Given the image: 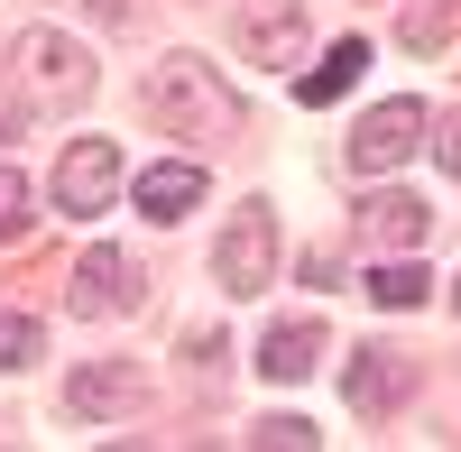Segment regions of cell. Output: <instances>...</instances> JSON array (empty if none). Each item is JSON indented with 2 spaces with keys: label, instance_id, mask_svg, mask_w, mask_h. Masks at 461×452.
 <instances>
[{
  "label": "cell",
  "instance_id": "6da1fadb",
  "mask_svg": "<svg viewBox=\"0 0 461 452\" xmlns=\"http://www.w3.org/2000/svg\"><path fill=\"white\" fill-rule=\"evenodd\" d=\"M139 102H148V121H158V139H194V148L240 139V102H230V84L203 56H167L158 74H148Z\"/></svg>",
  "mask_w": 461,
  "mask_h": 452
},
{
  "label": "cell",
  "instance_id": "7a4b0ae2",
  "mask_svg": "<svg viewBox=\"0 0 461 452\" xmlns=\"http://www.w3.org/2000/svg\"><path fill=\"white\" fill-rule=\"evenodd\" d=\"M10 74L37 111H74L93 93V47H74L65 28H19L10 37Z\"/></svg>",
  "mask_w": 461,
  "mask_h": 452
},
{
  "label": "cell",
  "instance_id": "3957f363",
  "mask_svg": "<svg viewBox=\"0 0 461 452\" xmlns=\"http://www.w3.org/2000/svg\"><path fill=\"white\" fill-rule=\"evenodd\" d=\"M212 277H221L230 295H258L267 277H277V212H267V203H240V212H230V231L212 240Z\"/></svg>",
  "mask_w": 461,
  "mask_h": 452
},
{
  "label": "cell",
  "instance_id": "277c9868",
  "mask_svg": "<svg viewBox=\"0 0 461 452\" xmlns=\"http://www.w3.org/2000/svg\"><path fill=\"white\" fill-rule=\"evenodd\" d=\"M230 47L249 65H304V0H240L230 10Z\"/></svg>",
  "mask_w": 461,
  "mask_h": 452
},
{
  "label": "cell",
  "instance_id": "5b68a950",
  "mask_svg": "<svg viewBox=\"0 0 461 452\" xmlns=\"http://www.w3.org/2000/svg\"><path fill=\"white\" fill-rule=\"evenodd\" d=\"M415 130H425V102L397 93V102H378L369 121L351 130V148H341V158H351L360 176H388V167H406V158H415Z\"/></svg>",
  "mask_w": 461,
  "mask_h": 452
},
{
  "label": "cell",
  "instance_id": "8992f818",
  "mask_svg": "<svg viewBox=\"0 0 461 452\" xmlns=\"http://www.w3.org/2000/svg\"><path fill=\"white\" fill-rule=\"evenodd\" d=\"M65 406H74L84 425H102V416H139V406H148V369H139V360H84V369L65 379Z\"/></svg>",
  "mask_w": 461,
  "mask_h": 452
},
{
  "label": "cell",
  "instance_id": "52a82bcc",
  "mask_svg": "<svg viewBox=\"0 0 461 452\" xmlns=\"http://www.w3.org/2000/svg\"><path fill=\"white\" fill-rule=\"evenodd\" d=\"M65 305L74 314H130L139 305V258L130 249H84L65 277Z\"/></svg>",
  "mask_w": 461,
  "mask_h": 452
},
{
  "label": "cell",
  "instance_id": "ba28073f",
  "mask_svg": "<svg viewBox=\"0 0 461 452\" xmlns=\"http://www.w3.org/2000/svg\"><path fill=\"white\" fill-rule=\"evenodd\" d=\"M111 194H121V148L111 139H74L65 167H56V203L65 212H102Z\"/></svg>",
  "mask_w": 461,
  "mask_h": 452
},
{
  "label": "cell",
  "instance_id": "9c48e42d",
  "mask_svg": "<svg viewBox=\"0 0 461 452\" xmlns=\"http://www.w3.org/2000/svg\"><path fill=\"white\" fill-rule=\"evenodd\" d=\"M341 397H351L360 416H388V406L415 397V360L388 351V342H369V351H351V379H341Z\"/></svg>",
  "mask_w": 461,
  "mask_h": 452
},
{
  "label": "cell",
  "instance_id": "30bf717a",
  "mask_svg": "<svg viewBox=\"0 0 461 452\" xmlns=\"http://www.w3.org/2000/svg\"><path fill=\"white\" fill-rule=\"evenodd\" d=\"M323 342H332V332H323L314 314H304V323H277V332H267V342H258V379H277V388H295L304 369L323 360Z\"/></svg>",
  "mask_w": 461,
  "mask_h": 452
},
{
  "label": "cell",
  "instance_id": "8fae6325",
  "mask_svg": "<svg viewBox=\"0 0 461 452\" xmlns=\"http://www.w3.org/2000/svg\"><path fill=\"white\" fill-rule=\"evenodd\" d=\"M194 203H203V167L167 158V167H148V176H139V212H148V221H185Z\"/></svg>",
  "mask_w": 461,
  "mask_h": 452
},
{
  "label": "cell",
  "instance_id": "7c38bea8",
  "mask_svg": "<svg viewBox=\"0 0 461 452\" xmlns=\"http://www.w3.org/2000/svg\"><path fill=\"white\" fill-rule=\"evenodd\" d=\"M360 295H369V305H388V314H415V305L434 295V277L415 268V258H378V268L360 277Z\"/></svg>",
  "mask_w": 461,
  "mask_h": 452
},
{
  "label": "cell",
  "instance_id": "4fadbf2b",
  "mask_svg": "<svg viewBox=\"0 0 461 452\" xmlns=\"http://www.w3.org/2000/svg\"><path fill=\"white\" fill-rule=\"evenodd\" d=\"M360 65H369V47H360V37H341V47H332V56H323L314 74H304V84H295V93H304V111H323V102H341V93L360 84Z\"/></svg>",
  "mask_w": 461,
  "mask_h": 452
},
{
  "label": "cell",
  "instance_id": "5bb4252c",
  "mask_svg": "<svg viewBox=\"0 0 461 452\" xmlns=\"http://www.w3.org/2000/svg\"><path fill=\"white\" fill-rule=\"evenodd\" d=\"M360 231L388 240V249H415V240H425V203H415V194H378V203H360Z\"/></svg>",
  "mask_w": 461,
  "mask_h": 452
},
{
  "label": "cell",
  "instance_id": "9a60e30c",
  "mask_svg": "<svg viewBox=\"0 0 461 452\" xmlns=\"http://www.w3.org/2000/svg\"><path fill=\"white\" fill-rule=\"evenodd\" d=\"M249 443L258 452H314V425L304 416H267V425H249Z\"/></svg>",
  "mask_w": 461,
  "mask_h": 452
},
{
  "label": "cell",
  "instance_id": "2e32d148",
  "mask_svg": "<svg viewBox=\"0 0 461 452\" xmlns=\"http://www.w3.org/2000/svg\"><path fill=\"white\" fill-rule=\"evenodd\" d=\"M28 221H37V212H28V176H19V167H0V240H19Z\"/></svg>",
  "mask_w": 461,
  "mask_h": 452
},
{
  "label": "cell",
  "instance_id": "e0dca14e",
  "mask_svg": "<svg viewBox=\"0 0 461 452\" xmlns=\"http://www.w3.org/2000/svg\"><path fill=\"white\" fill-rule=\"evenodd\" d=\"M37 342H47V332H37L28 314H0V369H28V360H37Z\"/></svg>",
  "mask_w": 461,
  "mask_h": 452
},
{
  "label": "cell",
  "instance_id": "ac0fdd59",
  "mask_svg": "<svg viewBox=\"0 0 461 452\" xmlns=\"http://www.w3.org/2000/svg\"><path fill=\"white\" fill-rule=\"evenodd\" d=\"M406 37H415V47H443V0H425V10L406 19Z\"/></svg>",
  "mask_w": 461,
  "mask_h": 452
},
{
  "label": "cell",
  "instance_id": "d6986e66",
  "mask_svg": "<svg viewBox=\"0 0 461 452\" xmlns=\"http://www.w3.org/2000/svg\"><path fill=\"white\" fill-rule=\"evenodd\" d=\"M434 158H443V176H461V111L443 121V139H434Z\"/></svg>",
  "mask_w": 461,
  "mask_h": 452
},
{
  "label": "cell",
  "instance_id": "ffe728a7",
  "mask_svg": "<svg viewBox=\"0 0 461 452\" xmlns=\"http://www.w3.org/2000/svg\"><path fill=\"white\" fill-rule=\"evenodd\" d=\"M452 305H461V277H452Z\"/></svg>",
  "mask_w": 461,
  "mask_h": 452
}]
</instances>
